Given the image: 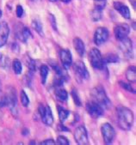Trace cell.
<instances>
[{
	"label": "cell",
	"instance_id": "cell-1",
	"mask_svg": "<svg viewBox=\"0 0 136 145\" xmlns=\"http://www.w3.org/2000/svg\"><path fill=\"white\" fill-rule=\"evenodd\" d=\"M116 115L119 127L123 131H129L133 124V112L127 107L119 106L116 108Z\"/></svg>",
	"mask_w": 136,
	"mask_h": 145
},
{
	"label": "cell",
	"instance_id": "cell-2",
	"mask_svg": "<svg viewBox=\"0 0 136 145\" xmlns=\"http://www.w3.org/2000/svg\"><path fill=\"white\" fill-rule=\"evenodd\" d=\"M91 97L93 98L92 101L100 104L103 108H108L111 106V102L110 99L108 98L104 89H102V87L101 86L96 87V88H94L91 90Z\"/></svg>",
	"mask_w": 136,
	"mask_h": 145
},
{
	"label": "cell",
	"instance_id": "cell-3",
	"mask_svg": "<svg viewBox=\"0 0 136 145\" xmlns=\"http://www.w3.org/2000/svg\"><path fill=\"white\" fill-rule=\"evenodd\" d=\"M90 62L91 66L97 70H102L105 64L100 51L97 48H92L90 52Z\"/></svg>",
	"mask_w": 136,
	"mask_h": 145
},
{
	"label": "cell",
	"instance_id": "cell-4",
	"mask_svg": "<svg viewBox=\"0 0 136 145\" xmlns=\"http://www.w3.org/2000/svg\"><path fill=\"white\" fill-rule=\"evenodd\" d=\"M101 132H102L104 142L106 144H110L113 142L116 137V131L110 124H108V123L103 124L101 127Z\"/></svg>",
	"mask_w": 136,
	"mask_h": 145
},
{
	"label": "cell",
	"instance_id": "cell-5",
	"mask_svg": "<svg viewBox=\"0 0 136 145\" xmlns=\"http://www.w3.org/2000/svg\"><path fill=\"white\" fill-rule=\"evenodd\" d=\"M39 113L41 115V118L42 120V122L47 125L51 126L53 123V113H52V110L49 107V106H43V105H40L39 108H38Z\"/></svg>",
	"mask_w": 136,
	"mask_h": 145
},
{
	"label": "cell",
	"instance_id": "cell-6",
	"mask_svg": "<svg viewBox=\"0 0 136 145\" xmlns=\"http://www.w3.org/2000/svg\"><path fill=\"white\" fill-rule=\"evenodd\" d=\"M75 141L79 145H86L89 143L88 140V133L84 125L78 126L74 131Z\"/></svg>",
	"mask_w": 136,
	"mask_h": 145
},
{
	"label": "cell",
	"instance_id": "cell-7",
	"mask_svg": "<svg viewBox=\"0 0 136 145\" xmlns=\"http://www.w3.org/2000/svg\"><path fill=\"white\" fill-rule=\"evenodd\" d=\"M86 110L88 113L93 118H98L103 114L104 108L97 102L91 101L86 103Z\"/></svg>",
	"mask_w": 136,
	"mask_h": 145
},
{
	"label": "cell",
	"instance_id": "cell-8",
	"mask_svg": "<svg viewBox=\"0 0 136 145\" xmlns=\"http://www.w3.org/2000/svg\"><path fill=\"white\" fill-rule=\"evenodd\" d=\"M108 38V30L107 27H100L97 28V30L95 31L94 34V43L97 46H100L103 44L104 42L107 41Z\"/></svg>",
	"mask_w": 136,
	"mask_h": 145
},
{
	"label": "cell",
	"instance_id": "cell-9",
	"mask_svg": "<svg viewBox=\"0 0 136 145\" xmlns=\"http://www.w3.org/2000/svg\"><path fill=\"white\" fill-rule=\"evenodd\" d=\"M129 33H130V27L126 23H120V24L116 25L114 28L115 36L118 40H121L127 37Z\"/></svg>",
	"mask_w": 136,
	"mask_h": 145
},
{
	"label": "cell",
	"instance_id": "cell-10",
	"mask_svg": "<svg viewBox=\"0 0 136 145\" xmlns=\"http://www.w3.org/2000/svg\"><path fill=\"white\" fill-rule=\"evenodd\" d=\"M73 69L78 76L83 80H87L90 76L85 65L82 61H77L73 65Z\"/></svg>",
	"mask_w": 136,
	"mask_h": 145
},
{
	"label": "cell",
	"instance_id": "cell-11",
	"mask_svg": "<svg viewBox=\"0 0 136 145\" xmlns=\"http://www.w3.org/2000/svg\"><path fill=\"white\" fill-rule=\"evenodd\" d=\"M60 61L62 63L63 68L65 70L70 69L72 66V54L69 50L67 49H62L60 52Z\"/></svg>",
	"mask_w": 136,
	"mask_h": 145
},
{
	"label": "cell",
	"instance_id": "cell-12",
	"mask_svg": "<svg viewBox=\"0 0 136 145\" xmlns=\"http://www.w3.org/2000/svg\"><path fill=\"white\" fill-rule=\"evenodd\" d=\"M10 34V28L5 22H0V47L4 46L8 40Z\"/></svg>",
	"mask_w": 136,
	"mask_h": 145
},
{
	"label": "cell",
	"instance_id": "cell-13",
	"mask_svg": "<svg viewBox=\"0 0 136 145\" xmlns=\"http://www.w3.org/2000/svg\"><path fill=\"white\" fill-rule=\"evenodd\" d=\"M120 49L125 55H130L133 51V43L132 40L126 37L120 40Z\"/></svg>",
	"mask_w": 136,
	"mask_h": 145
},
{
	"label": "cell",
	"instance_id": "cell-14",
	"mask_svg": "<svg viewBox=\"0 0 136 145\" xmlns=\"http://www.w3.org/2000/svg\"><path fill=\"white\" fill-rule=\"evenodd\" d=\"M114 8L116 11H118L122 17L125 19H130V10L128 7L125 5H123L121 2H115L114 3Z\"/></svg>",
	"mask_w": 136,
	"mask_h": 145
},
{
	"label": "cell",
	"instance_id": "cell-15",
	"mask_svg": "<svg viewBox=\"0 0 136 145\" xmlns=\"http://www.w3.org/2000/svg\"><path fill=\"white\" fill-rule=\"evenodd\" d=\"M73 46H74V49L76 50V52H78V54L80 57L84 56V54L85 52V44H84L82 40H81L80 38H78V37L74 38L73 39Z\"/></svg>",
	"mask_w": 136,
	"mask_h": 145
},
{
	"label": "cell",
	"instance_id": "cell-16",
	"mask_svg": "<svg viewBox=\"0 0 136 145\" xmlns=\"http://www.w3.org/2000/svg\"><path fill=\"white\" fill-rule=\"evenodd\" d=\"M54 95H55L56 98L60 101H66L68 98V94L66 89L60 87H55V91H54Z\"/></svg>",
	"mask_w": 136,
	"mask_h": 145
},
{
	"label": "cell",
	"instance_id": "cell-17",
	"mask_svg": "<svg viewBox=\"0 0 136 145\" xmlns=\"http://www.w3.org/2000/svg\"><path fill=\"white\" fill-rule=\"evenodd\" d=\"M16 36H17V38H18L20 40H22V41H23V42H26L27 40H28L30 37H31V33H30V29H29L28 27H23L22 28V30L19 31V32L16 34Z\"/></svg>",
	"mask_w": 136,
	"mask_h": 145
},
{
	"label": "cell",
	"instance_id": "cell-18",
	"mask_svg": "<svg viewBox=\"0 0 136 145\" xmlns=\"http://www.w3.org/2000/svg\"><path fill=\"white\" fill-rule=\"evenodd\" d=\"M126 77L130 82H135L136 81V71H135V66H130L127 70L126 72Z\"/></svg>",
	"mask_w": 136,
	"mask_h": 145
},
{
	"label": "cell",
	"instance_id": "cell-19",
	"mask_svg": "<svg viewBox=\"0 0 136 145\" xmlns=\"http://www.w3.org/2000/svg\"><path fill=\"white\" fill-rule=\"evenodd\" d=\"M103 63L106 65V64H110V63H116L119 61V59H118V56H116V54H113V53H108L107 55H105L103 57Z\"/></svg>",
	"mask_w": 136,
	"mask_h": 145
},
{
	"label": "cell",
	"instance_id": "cell-20",
	"mask_svg": "<svg viewBox=\"0 0 136 145\" xmlns=\"http://www.w3.org/2000/svg\"><path fill=\"white\" fill-rule=\"evenodd\" d=\"M58 112H59V118H60L61 123H64L66 120V119L69 117L70 112L63 107H60V106L58 107Z\"/></svg>",
	"mask_w": 136,
	"mask_h": 145
},
{
	"label": "cell",
	"instance_id": "cell-21",
	"mask_svg": "<svg viewBox=\"0 0 136 145\" xmlns=\"http://www.w3.org/2000/svg\"><path fill=\"white\" fill-rule=\"evenodd\" d=\"M40 73H41V82H42V84H45L46 81H47V75L49 73L48 67L47 65H41V68H40Z\"/></svg>",
	"mask_w": 136,
	"mask_h": 145
},
{
	"label": "cell",
	"instance_id": "cell-22",
	"mask_svg": "<svg viewBox=\"0 0 136 145\" xmlns=\"http://www.w3.org/2000/svg\"><path fill=\"white\" fill-rule=\"evenodd\" d=\"M10 59L7 56H5L3 54L0 55V66L5 69H9L10 67Z\"/></svg>",
	"mask_w": 136,
	"mask_h": 145
},
{
	"label": "cell",
	"instance_id": "cell-23",
	"mask_svg": "<svg viewBox=\"0 0 136 145\" xmlns=\"http://www.w3.org/2000/svg\"><path fill=\"white\" fill-rule=\"evenodd\" d=\"M12 68H13V71L16 74L19 75L22 73V64L21 62L18 60V59H15L13 60L12 62Z\"/></svg>",
	"mask_w": 136,
	"mask_h": 145
},
{
	"label": "cell",
	"instance_id": "cell-24",
	"mask_svg": "<svg viewBox=\"0 0 136 145\" xmlns=\"http://www.w3.org/2000/svg\"><path fill=\"white\" fill-rule=\"evenodd\" d=\"M32 27L40 35H43V32H42V26L41 23L38 21V20H34L32 22Z\"/></svg>",
	"mask_w": 136,
	"mask_h": 145
},
{
	"label": "cell",
	"instance_id": "cell-25",
	"mask_svg": "<svg viewBox=\"0 0 136 145\" xmlns=\"http://www.w3.org/2000/svg\"><path fill=\"white\" fill-rule=\"evenodd\" d=\"M95 8L100 10H102L107 4V0H93Z\"/></svg>",
	"mask_w": 136,
	"mask_h": 145
},
{
	"label": "cell",
	"instance_id": "cell-26",
	"mask_svg": "<svg viewBox=\"0 0 136 145\" xmlns=\"http://www.w3.org/2000/svg\"><path fill=\"white\" fill-rule=\"evenodd\" d=\"M91 19L95 22L97 21H99L101 19V16H102V10H97V9H94L91 13Z\"/></svg>",
	"mask_w": 136,
	"mask_h": 145
},
{
	"label": "cell",
	"instance_id": "cell-27",
	"mask_svg": "<svg viewBox=\"0 0 136 145\" xmlns=\"http://www.w3.org/2000/svg\"><path fill=\"white\" fill-rule=\"evenodd\" d=\"M20 97H21V102H22V106H25V107H26V106H28L29 104H30V99H29L28 95H26V93H25L23 90L21 91Z\"/></svg>",
	"mask_w": 136,
	"mask_h": 145
},
{
	"label": "cell",
	"instance_id": "cell-28",
	"mask_svg": "<svg viewBox=\"0 0 136 145\" xmlns=\"http://www.w3.org/2000/svg\"><path fill=\"white\" fill-rule=\"evenodd\" d=\"M72 96L73 98V101L75 102V104L78 106H80L81 105H82V103H81V101L79 99V96H78V91H76L75 89H72Z\"/></svg>",
	"mask_w": 136,
	"mask_h": 145
},
{
	"label": "cell",
	"instance_id": "cell-29",
	"mask_svg": "<svg viewBox=\"0 0 136 145\" xmlns=\"http://www.w3.org/2000/svg\"><path fill=\"white\" fill-rule=\"evenodd\" d=\"M57 142L60 145H69L70 144L68 139L66 137H64V136H59L58 139H57Z\"/></svg>",
	"mask_w": 136,
	"mask_h": 145
},
{
	"label": "cell",
	"instance_id": "cell-30",
	"mask_svg": "<svg viewBox=\"0 0 136 145\" xmlns=\"http://www.w3.org/2000/svg\"><path fill=\"white\" fill-rule=\"evenodd\" d=\"M120 84H121V86L122 87L123 89L128 90L129 92L135 93V90L132 88V85H130V84H128V83H126V82H120Z\"/></svg>",
	"mask_w": 136,
	"mask_h": 145
},
{
	"label": "cell",
	"instance_id": "cell-31",
	"mask_svg": "<svg viewBox=\"0 0 136 145\" xmlns=\"http://www.w3.org/2000/svg\"><path fill=\"white\" fill-rule=\"evenodd\" d=\"M16 16L17 17H22V15H23V9L21 5H17L16 6Z\"/></svg>",
	"mask_w": 136,
	"mask_h": 145
},
{
	"label": "cell",
	"instance_id": "cell-32",
	"mask_svg": "<svg viewBox=\"0 0 136 145\" xmlns=\"http://www.w3.org/2000/svg\"><path fill=\"white\" fill-rule=\"evenodd\" d=\"M40 144H41V145H42V144H43V145H48V144L54 145V144H55V142H54L53 139H47V140H45V141L40 142Z\"/></svg>",
	"mask_w": 136,
	"mask_h": 145
},
{
	"label": "cell",
	"instance_id": "cell-33",
	"mask_svg": "<svg viewBox=\"0 0 136 145\" xmlns=\"http://www.w3.org/2000/svg\"><path fill=\"white\" fill-rule=\"evenodd\" d=\"M50 21L52 22V26L53 27V28L55 29V31L57 30V27H56V21H55V18L53 17V15H50Z\"/></svg>",
	"mask_w": 136,
	"mask_h": 145
},
{
	"label": "cell",
	"instance_id": "cell-34",
	"mask_svg": "<svg viewBox=\"0 0 136 145\" xmlns=\"http://www.w3.org/2000/svg\"><path fill=\"white\" fill-rule=\"evenodd\" d=\"M58 127H59V129H60V130H61V131H69L67 128H66V127H65L64 125H59V126H58Z\"/></svg>",
	"mask_w": 136,
	"mask_h": 145
},
{
	"label": "cell",
	"instance_id": "cell-35",
	"mask_svg": "<svg viewBox=\"0 0 136 145\" xmlns=\"http://www.w3.org/2000/svg\"><path fill=\"white\" fill-rule=\"evenodd\" d=\"M129 2L133 5V8L135 10V8H136V6H135V3H136V0H129Z\"/></svg>",
	"mask_w": 136,
	"mask_h": 145
},
{
	"label": "cell",
	"instance_id": "cell-36",
	"mask_svg": "<svg viewBox=\"0 0 136 145\" xmlns=\"http://www.w3.org/2000/svg\"><path fill=\"white\" fill-rule=\"evenodd\" d=\"M61 2H63V3H65V4H67V3H69L71 0H60Z\"/></svg>",
	"mask_w": 136,
	"mask_h": 145
},
{
	"label": "cell",
	"instance_id": "cell-37",
	"mask_svg": "<svg viewBox=\"0 0 136 145\" xmlns=\"http://www.w3.org/2000/svg\"><path fill=\"white\" fill-rule=\"evenodd\" d=\"M49 1H51V2H56L57 0H49Z\"/></svg>",
	"mask_w": 136,
	"mask_h": 145
},
{
	"label": "cell",
	"instance_id": "cell-38",
	"mask_svg": "<svg viewBox=\"0 0 136 145\" xmlns=\"http://www.w3.org/2000/svg\"><path fill=\"white\" fill-rule=\"evenodd\" d=\"M1 16H2V11H1V10H0V18H1Z\"/></svg>",
	"mask_w": 136,
	"mask_h": 145
},
{
	"label": "cell",
	"instance_id": "cell-39",
	"mask_svg": "<svg viewBox=\"0 0 136 145\" xmlns=\"http://www.w3.org/2000/svg\"><path fill=\"white\" fill-rule=\"evenodd\" d=\"M30 1H32V2H37L38 0H30Z\"/></svg>",
	"mask_w": 136,
	"mask_h": 145
}]
</instances>
